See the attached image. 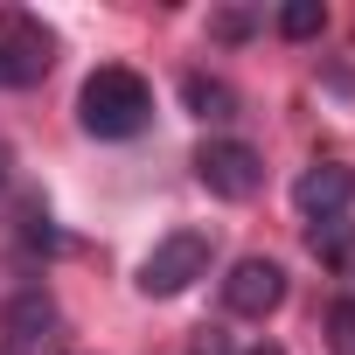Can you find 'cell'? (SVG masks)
<instances>
[{
    "label": "cell",
    "mask_w": 355,
    "mask_h": 355,
    "mask_svg": "<svg viewBox=\"0 0 355 355\" xmlns=\"http://www.w3.org/2000/svg\"><path fill=\"white\" fill-rule=\"evenodd\" d=\"M0 327L15 334V348H42V341H49V327H56V300H49L42 286H28V293H15V300H8Z\"/></svg>",
    "instance_id": "obj_7"
},
{
    "label": "cell",
    "mask_w": 355,
    "mask_h": 355,
    "mask_svg": "<svg viewBox=\"0 0 355 355\" xmlns=\"http://www.w3.org/2000/svg\"><path fill=\"white\" fill-rule=\"evenodd\" d=\"M0 355H8V348H0Z\"/></svg>",
    "instance_id": "obj_16"
},
{
    "label": "cell",
    "mask_w": 355,
    "mask_h": 355,
    "mask_svg": "<svg viewBox=\"0 0 355 355\" xmlns=\"http://www.w3.org/2000/svg\"><path fill=\"white\" fill-rule=\"evenodd\" d=\"M306 251H313L320 265H348V258H355V223H348V216H313V223H306Z\"/></svg>",
    "instance_id": "obj_8"
},
{
    "label": "cell",
    "mask_w": 355,
    "mask_h": 355,
    "mask_svg": "<svg viewBox=\"0 0 355 355\" xmlns=\"http://www.w3.org/2000/svg\"><path fill=\"white\" fill-rule=\"evenodd\" d=\"M49 63H56V35L21 8H0V84H15V91L42 84Z\"/></svg>",
    "instance_id": "obj_3"
},
{
    "label": "cell",
    "mask_w": 355,
    "mask_h": 355,
    "mask_svg": "<svg viewBox=\"0 0 355 355\" xmlns=\"http://www.w3.org/2000/svg\"><path fill=\"white\" fill-rule=\"evenodd\" d=\"M189 355H230V334H223V327H196Z\"/></svg>",
    "instance_id": "obj_12"
},
{
    "label": "cell",
    "mask_w": 355,
    "mask_h": 355,
    "mask_svg": "<svg viewBox=\"0 0 355 355\" xmlns=\"http://www.w3.org/2000/svg\"><path fill=\"white\" fill-rule=\"evenodd\" d=\"M327 28V8H320V0H286V8H279V35L286 42H313Z\"/></svg>",
    "instance_id": "obj_10"
},
{
    "label": "cell",
    "mask_w": 355,
    "mask_h": 355,
    "mask_svg": "<svg viewBox=\"0 0 355 355\" xmlns=\"http://www.w3.org/2000/svg\"><path fill=\"white\" fill-rule=\"evenodd\" d=\"M196 182H202L209 196H223V202H244V196H258V182H265V160H258V146H244V139H202Z\"/></svg>",
    "instance_id": "obj_4"
},
{
    "label": "cell",
    "mask_w": 355,
    "mask_h": 355,
    "mask_svg": "<svg viewBox=\"0 0 355 355\" xmlns=\"http://www.w3.org/2000/svg\"><path fill=\"white\" fill-rule=\"evenodd\" d=\"M77 119H84L91 139H132V132H146V119H153V91H146L139 70L105 63V70L84 77V91H77Z\"/></svg>",
    "instance_id": "obj_1"
},
{
    "label": "cell",
    "mask_w": 355,
    "mask_h": 355,
    "mask_svg": "<svg viewBox=\"0 0 355 355\" xmlns=\"http://www.w3.org/2000/svg\"><path fill=\"white\" fill-rule=\"evenodd\" d=\"M251 355H286V348H279V341H265V348H251Z\"/></svg>",
    "instance_id": "obj_14"
},
{
    "label": "cell",
    "mask_w": 355,
    "mask_h": 355,
    "mask_svg": "<svg viewBox=\"0 0 355 355\" xmlns=\"http://www.w3.org/2000/svg\"><path fill=\"white\" fill-rule=\"evenodd\" d=\"M293 202H300L306 223H313V216H348V202H355V167H348V160H313L300 182H293Z\"/></svg>",
    "instance_id": "obj_6"
},
{
    "label": "cell",
    "mask_w": 355,
    "mask_h": 355,
    "mask_svg": "<svg viewBox=\"0 0 355 355\" xmlns=\"http://www.w3.org/2000/svg\"><path fill=\"white\" fill-rule=\"evenodd\" d=\"M0 189H8V167H0Z\"/></svg>",
    "instance_id": "obj_15"
},
{
    "label": "cell",
    "mask_w": 355,
    "mask_h": 355,
    "mask_svg": "<svg viewBox=\"0 0 355 355\" xmlns=\"http://www.w3.org/2000/svg\"><path fill=\"white\" fill-rule=\"evenodd\" d=\"M223 306L244 313V320H265L286 306V265L279 258H237L230 279H223Z\"/></svg>",
    "instance_id": "obj_5"
},
{
    "label": "cell",
    "mask_w": 355,
    "mask_h": 355,
    "mask_svg": "<svg viewBox=\"0 0 355 355\" xmlns=\"http://www.w3.org/2000/svg\"><path fill=\"white\" fill-rule=\"evenodd\" d=\"M216 258V237L209 230H167L146 258H139V293L146 300H174V293H189Z\"/></svg>",
    "instance_id": "obj_2"
},
{
    "label": "cell",
    "mask_w": 355,
    "mask_h": 355,
    "mask_svg": "<svg viewBox=\"0 0 355 355\" xmlns=\"http://www.w3.org/2000/svg\"><path fill=\"white\" fill-rule=\"evenodd\" d=\"M327 348L334 355H355V293L327 306Z\"/></svg>",
    "instance_id": "obj_11"
},
{
    "label": "cell",
    "mask_w": 355,
    "mask_h": 355,
    "mask_svg": "<svg viewBox=\"0 0 355 355\" xmlns=\"http://www.w3.org/2000/svg\"><path fill=\"white\" fill-rule=\"evenodd\" d=\"M182 98H189V112H196V119H230V112H237V91H230L223 77H202V70H196V77H182Z\"/></svg>",
    "instance_id": "obj_9"
},
{
    "label": "cell",
    "mask_w": 355,
    "mask_h": 355,
    "mask_svg": "<svg viewBox=\"0 0 355 355\" xmlns=\"http://www.w3.org/2000/svg\"><path fill=\"white\" fill-rule=\"evenodd\" d=\"M216 35H223V42H237V35H251V15H216Z\"/></svg>",
    "instance_id": "obj_13"
}]
</instances>
